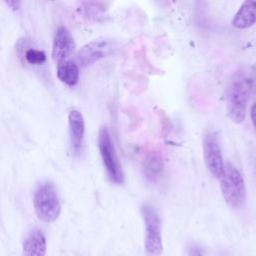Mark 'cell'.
Instances as JSON below:
<instances>
[{
    "label": "cell",
    "mask_w": 256,
    "mask_h": 256,
    "mask_svg": "<svg viewBox=\"0 0 256 256\" xmlns=\"http://www.w3.org/2000/svg\"><path fill=\"white\" fill-rule=\"evenodd\" d=\"M252 78L239 71L231 78L226 94V111L232 122L241 124L246 117V108L252 89Z\"/></svg>",
    "instance_id": "6da1fadb"
},
{
    "label": "cell",
    "mask_w": 256,
    "mask_h": 256,
    "mask_svg": "<svg viewBox=\"0 0 256 256\" xmlns=\"http://www.w3.org/2000/svg\"><path fill=\"white\" fill-rule=\"evenodd\" d=\"M220 188L225 202L232 207H239L245 201V182L240 171L231 163H224L220 176Z\"/></svg>",
    "instance_id": "7a4b0ae2"
},
{
    "label": "cell",
    "mask_w": 256,
    "mask_h": 256,
    "mask_svg": "<svg viewBox=\"0 0 256 256\" xmlns=\"http://www.w3.org/2000/svg\"><path fill=\"white\" fill-rule=\"evenodd\" d=\"M33 205L37 217L43 222L55 221L61 211V205L55 186L50 182L40 185L34 193Z\"/></svg>",
    "instance_id": "3957f363"
},
{
    "label": "cell",
    "mask_w": 256,
    "mask_h": 256,
    "mask_svg": "<svg viewBox=\"0 0 256 256\" xmlns=\"http://www.w3.org/2000/svg\"><path fill=\"white\" fill-rule=\"evenodd\" d=\"M141 212L145 225V252L148 256H159L163 251L160 216L151 205H143Z\"/></svg>",
    "instance_id": "277c9868"
},
{
    "label": "cell",
    "mask_w": 256,
    "mask_h": 256,
    "mask_svg": "<svg viewBox=\"0 0 256 256\" xmlns=\"http://www.w3.org/2000/svg\"><path fill=\"white\" fill-rule=\"evenodd\" d=\"M98 147L100 151V155L103 160V164L105 166L106 172L111 182L115 184H123L124 175L116 155L113 142L110 137V133L107 127H101L98 135Z\"/></svg>",
    "instance_id": "5b68a950"
},
{
    "label": "cell",
    "mask_w": 256,
    "mask_h": 256,
    "mask_svg": "<svg viewBox=\"0 0 256 256\" xmlns=\"http://www.w3.org/2000/svg\"><path fill=\"white\" fill-rule=\"evenodd\" d=\"M203 156L210 174L215 178H220L224 169V162L219 142L214 132H209L204 136Z\"/></svg>",
    "instance_id": "8992f818"
},
{
    "label": "cell",
    "mask_w": 256,
    "mask_h": 256,
    "mask_svg": "<svg viewBox=\"0 0 256 256\" xmlns=\"http://www.w3.org/2000/svg\"><path fill=\"white\" fill-rule=\"evenodd\" d=\"M114 49V43L109 39H97L84 45L78 52L81 66L86 67L108 56Z\"/></svg>",
    "instance_id": "52a82bcc"
},
{
    "label": "cell",
    "mask_w": 256,
    "mask_h": 256,
    "mask_svg": "<svg viewBox=\"0 0 256 256\" xmlns=\"http://www.w3.org/2000/svg\"><path fill=\"white\" fill-rule=\"evenodd\" d=\"M74 48L75 42L70 32L64 26H60L55 33L52 45V58L57 62L66 61L73 53Z\"/></svg>",
    "instance_id": "ba28073f"
},
{
    "label": "cell",
    "mask_w": 256,
    "mask_h": 256,
    "mask_svg": "<svg viewBox=\"0 0 256 256\" xmlns=\"http://www.w3.org/2000/svg\"><path fill=\"white\" fill-rule=\"evenodd\" d=\"M68 122L73 150L79 152L82 147L85 132V123L81 112L78 110H71L68 115Z\"/></svg>",
    "instance_id": "9c48e42d"
},
{
    "label": "cell",
    "mask_w": 256,
    "mask_h": 256,
    "mask_svg": "<svg viewBox=\"0 0 256 256\" xmlns=\"http://www.w3.org/2000/svg\"><path fill=\"white\" fill-rule=\"evenodd\" d=\"M256 23V1H245L236 12L232 25L237 29H246Z\"/></svg>",
    "instance_id": "30bf717a"
},
{
    "label": "cell",
    "mask_w": 256,
    "mask_h": 256,
    "mask_svg": "<svg viewBox=\"0 0 256 256\" xmlns=\"http://www.w3.org/2000/svg\"><path fill=\"white\" fill-rule=\"evenodd\" d=\"M46 239L43 232L34 229L23 244V256H45Z\"/></svg>",
    "instance_id": "8fae6325"
},
{
    "label": "cell",
    "mask_w": 256,
    "mask_h": 256,
    "mask_svg": "<svg viewBox=\"0 0 256 256\" xmlns=\"http://www.w3.org/2000/svg\"><path fill=\"white\" fill-rule=\"evenodd\" d=\"M58 79L68 86H75L79 80V68L73 61L59 62L57 66Z\"/></svg>",
    "instance_id": "7c38bea8"
},
{
    "label": "cell",
    "mask_w": 256,
    "mask_h": 256,
    "mask_svg": "<svg viewBox=\"0 0 256 256\" xmlns=\"http://www.w3.org/2000/svg\"><path fill=\"white\" fill-rule=\"evenodd\" d=\"M163 170V160L159 153H150L144 163L145 175L149 180H156Z\"/></svg>",
    "instance_id": "4fadbf2b"
},
{
    "label": "cell",
    "mask_w": 256,
    "mask_h": 256,
    "mask_svg": "<svg viewBox=\"0 0 256 256\" xmlns=\"http://www.w3.org/2000/svg\"><path fill=\"white\" fill-rule=\"evenodd\" d=\"M25 59L29 64L41 65L46 61V55L41 50L30 48L25 52Z\"/></svg>",
    "instance_id": "5bb4252c"
},
{
    "label": "cell",
    "mask_w": 256,
    "mask_h": 256,
    "mask_svg": "<svg viewBox=\"0 0 256 256\" xmlns=\"http://www.w3.org/2000/svg\"><path fill=\"white\" fill-rule=\"evenodd\" d=\"M187 256H202V251L198 247H191L188 250Z\"/></svg>",
    "instance_id": "9a60e30c"
},
{
    "label": "cell",
    "mask_w": 256,
    "mask_h": 256,
    "mask_svg": "<svg viewBox=\"0 0 256 256\" xmlns=\"http://www.w3.org/2000/svg\"><path fill=\"white\" fill-rule=\"evenodd\" d=\"M250 115H251V120H252V123L254 125V128L256 129V101L253 103V105L251 107Z\"/></svg>",
    "instance_id": "2e32d148"
},
{
    "label": "cell",
    "mask_w": 256,
    "mask_h": 256,
    "mask_svg": "<svg viewBox=\"0 0 256 256\" xmlns=\"http://www.w3.org/2000/svg\"><path fill=\"white\" fill-rule=\"evenodd\" d=\"M6 4L7 5H9V6H12V9H18V6L20 5V2H16V1H12V2H10V1H8V2H6Z\"/></svg>",
    "instance_id": "e0dca14e"
}]
</instances>
